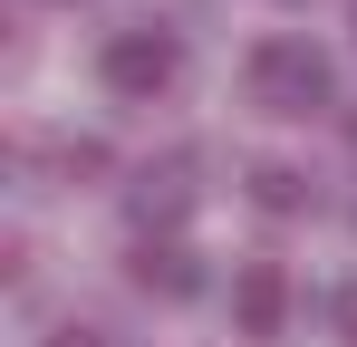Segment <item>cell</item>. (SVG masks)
Here are the masks:
<instances>
[{
  "mask_svg": "<svg viewBox=\"0 0 357 347\" xmlns=\"http://www.w3.org/2000/svg\"><path fill=\"white\" fill-rule=\"evenodd\" d=\"M241 77H251V107H271V116H319L328 97H338L328 49H309V39H261Z\"/></svg>",
  "mask_w": 357,
  "mask_h": 347,
  "instance_id": "6da1fadb",
  "label": "cell"
},
{
  "mask_svg": "<svg viewBox=\"0 0 357 347\" xmlns=\"http://www.w3.org/2000/svg\"><path fill=\"white\" fill-rule=\"evenodd\" d=\"M174 68H183V49H174V29H116L107 49H97V77L116 87V97H165L174 87Z\"/></svg>",
  "mask_w": 357,
  "mask_h": 347,
  "instance_id": "7a4b0ae2",
  "label": "cell"
},
{
  "mask_svg": "<svg viewBox=\"0 0 357 347\" xmlns=\"http://www.w3.org/2000/svg\"><path fill=\"white\" fill-rule=\"evenodd\" d=\"M232 318L241 338H280V318H290V280H280V261H251L232 280Z\"/></svg>",
  "mask_w": 357,
  "mask_h": 347,
  "instance_id": "3957f363",
  "label": "cell"
},
{
  "mask_svg": "<svg viewBox=\"0 0 357 347\" xmlns=\"http://www.w3.org/2000/svg\"><path fill=\"white\" fill-rule=\"evenodd\" d=\"M126 270H135V289H155V299H193V289H203V270H193L183 241H135Z\"/></svg>",
  "mask_w": 357,
  "mask_h": 347,
  "instance_id": "277c9868",
  "label": "cell"
},
{
  "mask_svg": "<svg viewBox=\"0 0 357 347\" xmlns=\"http://www.w3.org/2000/svg\"><path fill=\"white\" fill-rule=\"evenodd\" d=\"M251 203H261V213H299V203H309V183H299L290 164H251Z\"/></svg>",
  "mask_w": 357,
  "mask_h": 347,
  "instance_id": "5b68a950",
  "label": "cell"
},
{
  "mask_svg": "<svg viewBox=\"0 0 357 347\" xmlns=\"http://www.w3.org/2000/svg\"><path fill=\"white\" fill-rule=\"evenodd\" d=\"M183 213V174L165 164V174H145V183H135V222H174Z\"/></svg>",
  "mask_w": 357,
  "mask_h": 347,
  "instance_id": "8992f818",
  "label": "cell"
},
{
  "mask_svg": "<svg viewBox=\"0 0 357 347\" xmlns=\"http://www.w3.org/2000/svg\"><path fill=\"white\" fill-rule=\"evenodd\" d=\"M59 164H68V174H107V145H97V135H77V145H59Z\"/></svg>",
  "mask_w": 357,
  "mask_h": 347,
  "instance_id": "52a82bcc",
  "label": "cell"
},
{
  "mask_svg": "<svg viewBox=\"0 0 357 347\" xmlns=\"http://www.w3.org/2000/svg\"><path fill=\"white\" fill-rule=\"evenodd\" d=\"M328 328H338V338H357V280L338 289V299H328Z\"/></svg>",
  "mask_w": 357,
  "mask_h": 347,
  "instance_id": "ba28073f",
  "label": "cell"
},
{
  "mask_svg": "<svg viewBox=\"0 0 357 347\" xmlns=\"http://www.w3.org/2000/svg\"><path fill=\"white\" fill-rule=\"evenodd\" d=\"M49 347H107V328H77V318H68V328H59Z\"/></svg>",
  "mask_w": 357,
  "mask_h": 347,
  "instance_id": "9c48e42d",
  "label": "cell"
}]
</instances>
